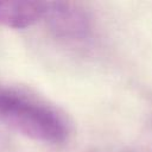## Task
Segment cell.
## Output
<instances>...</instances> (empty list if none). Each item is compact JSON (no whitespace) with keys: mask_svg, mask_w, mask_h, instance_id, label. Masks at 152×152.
Returning <instances> with one entry per match:
<instances>
[{"mask_svg":"<svg viewBox=\"0 0 152 152\" xmlns=\"http://www.w3.org/2000/svg\"><path fill=\"white\" fill-rule=\"evenodd\" d=\"M0 122L44 144H62L69 135L65 120L55 109L11 90H0Z\"/></svg>","mask_w":152,"mask_h":152,"instance_id":"obj_1","label":"cell"},{"mask_svg":"<svg viewBox=\"0 0 152 152\" xmlns=\"http://www.w3.org/2000/svg\"><path fill=\"white\" fill-rule=\"evenodd\" d=\"M45 2L30 0H0V25L26 28L44 17Z\"/></svg>","mask_w":152,"mask_h":152,"instance_id":"obj_3","label":"cell"},{"mask_svg":"<svg viewBox=\"0 0 152 152\" xmlns=\"http://www.w3.org/2000/svg\"><path fill=\"white\" fill-rule=\"evenodd\" d=\"M50 31L58 38L71 42L86 39L91 30L87 12L69 1L45 2L44 17Z\"/></svg>","mask_w":152,"mask_h":152,"instance_id":"obj_2","label":"cell"}]
</instances>
